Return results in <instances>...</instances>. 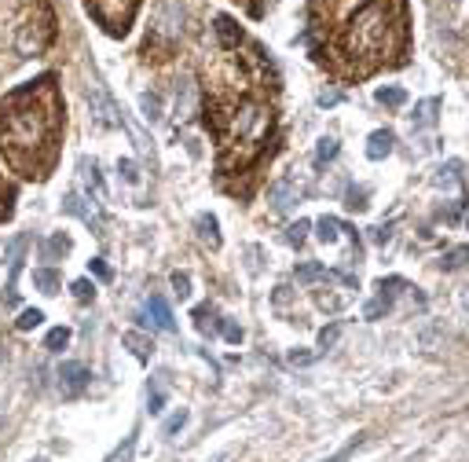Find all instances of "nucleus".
I'll list each match as a JSON object with an SVG mask.
<instances>
[{
	"label": "nucleus",
	"instance_id": "de8ad7c7",
	"mask_svg": "<svg viewBox=\"0 0 469 462\" xmlns=\"http://www.w3.org/2000/svg\"><path fill=\"white\" fill-rule=\"evenodd\" d=\"M242 4H250V0H242ZM250 8H253V4H250Z\"/></svg>",
	"mask_w": 469,
	"mask_h": 462
},
{
	"label": "nucleus",
	"instance_id": "c85d7f7f",
	"mask_svg": "<svg viewBox=\"0 0 469 462\" xmlns=\"http://www.w3.org/2000/svg\"><path fill=\"white\" fill-rule=\"evenodd\" d=\"M176 114H180V121L191 118V81H180V88H176Z\"/></svg>",
	"mask_w": 469,
	"mask_h": 462
},
{
	"label": "nucleus",
	"instance_id": "2eb2a0df",
	"mask_svg": "<svg viewBox=\"0 0 469 462\" xmlns=\"http://www.w3.org/2000/svg\"><path fill=\"white\" fill-rule=\"evenodd\" d=\"M125 348H132V356L136 360H151V353H154V345H151V338L147 334H140V330H125Z\"/></svg>",
	"mask_w": 469,
	"mask_h": 462
},
{
	"label": "nucleus",
	"instance_id": "f8f14e48",
	"mask_svg": "<svg viewBox=\"0 0 469 462\" xmlns=\"http://www.w3.org/2000/svg\"><path fill=\"white\" fill-rule=\"evenodd\" d=\"M315 235H319V243H322V246H334V243H341V238L352 235V231H348L337 217H322L319 224H315Z\"/></svg>",
	"mask_w": 469,
	"mask_h": 462
},
{
	"label": "nucleus",
	"instance_id": "6ab92c4d",
	"mask_svg": "<svg viewBox=\"0 0 469 462\" xmlns=\"http://www.w3.org/2000/svg\"><path fill=\"white\" fill-rule=\"evenodd\" d=\"M41 253H44V261L67 257V253H70V238H67V235H52V238H48V243L41 246Z\"/></svg>",
	"mask_w": 469,
	"mask_h": 462
},
{
	"label": "nucleus",
	"instance_id": "4468645a",
	"mask_svg": "<svg viewBox=\"0 0 469 462\" xmlns=\"http://www.w3.org/2000/svg\"><path fill=\"white\" fill-rule=\"evenodd\" d=\"M436 110H440V100H433V95H429V100H422L414 107L411 125H414V129H429V125H436Z\"/></svg>",
	"mask_w": 469,
	"mask_h": 462
},
{
	"label": "nucleus",
	"instance_id": "473e14b6",
	"mask_svg": "<svg viewBox=\"0 0 469 462\" xmlns=\"http://www.w3.org/2000/svg\"><path fill=\"white\" fill-rule=\"evenodd\" d=\"M70 290H74V297H77V301H81V305H88V301H92V297H95V286H92V283H88V279H77V283H74V286H70Z\"/></svg>",
	"mask_w": 469,
	"mask_h": 462
},
{
	"label": "nucleus",
	"instance_id": "393cba45",
	"mask_svg": "<svg viewBox=\"0 0 469 462\" xmlns=\"http://www.w3.org/2000/svg\"><path fill=\"white\" fill-rule=\"evenodd\" d=\"M26 243L29 238L26 235H19L15 243L8 246V268H11V283H15V276H19V261H22V250H26Z\"/></svg>",
	"mask_w": 469,
	"mask_h": 462
},
{
	"label": "nucleus",
	"instance_id": "7ed1b4c3",
	"mask_svg": "<svg viewBox=\"0 0 469 462\" xmlns=\"http://www.w3.org/2000/svg\"><path fill=\"white\" fill-rule=\"evenodd\" d=\"M209 125L220 140V172H238L264 154L275 129V110L264 100H231L213 107Z\"/></svg>",
	"mask_w": 469,
	"mask_h": 462
},
{
	"label": "nucleus",
	"instance_id": "f03ea898",
	"mask_svg": "<svg viewBox=\"0 0 469 462\" xmlns=\"http://www.w3.org/2000/svg\"><path fill=\"white\" fill-rule=\"evenodd\" d=\"M345 77H367L378 67H396L407 52V0H370L341 26L334 41Z\"/></svg>",
	"mask_w": 469,
	"mask_h": 462
},
{
	"label": "nucleus",
	"instance_id": "f704fd0d",
	"mask_svg": "<svg viewBox=\"0 0 469 462\" xmlns=\"http://www.w3.org/2000/svg\"><path fill=\"white\" fill-rule=\"evenodd\" d=\"M195 327H198L202 334H209V330H213V308H209V305L195 308Z\"/></svg>",
	"mask_w": 469,
	"mask_h": 462
},
{
	"label": "nucleus",
	"instance_id": "c9c22d12",
	"mask_svg": "<svg viewBox=\"0 0 469 462\" xmlns=\"http://www.w3.org/2000/svg\"><path fill=\"white\" fill-rule=\"evenodd\" d=\"M118 172L125 177V184H140V169H136L132 158H121V162H118Z\"/></svg>",
	"mask_w": 469,
	"mask_h": 462
},
{
	"label": "nucleus",
	"instance_id": "b1692460",
	"mask_svg": "<svg viewBox=\"0 0 469 462\" xmlns=\"http://www.w3.org/2000/svg\"><path fill=\"white\" fill-rule=\"evenodd\" d=\"M140 107H143V118H147V121H158L161 118V95L158 92H143L140 95Z\"/></svg>",
	"mask_w": 469,
	"mask_h": 462
},
{
	"label": "nucleus",
	"instance_id": "2f4dec72",
	"mask_svg": "<svg viewBox=\"0 0 469 462\" xmlns=\"http://www.w3.org/2000/svg\"><path fill=\"white\" fill-rule=\"evenodd\" d=\"M337 341H341V327H337V323H330V327L319 330V348H334Z\"/></svg>",
	"mask_w": 469,
	"mask_h": 462
},
{
	"label": "nucleus",
	"instance_id": "58836bf2",
	"mask_svg": "<svg viewBox=\"0 0 469 462\" xmlns=\"http://www.w3.org/2000/svg\"><path fill=\"white\" fill-rule=\"evenodd\" d=\"M81 177H85L88 191H95V195H100V172H95V162H92V165H88V162H81Z\"/></svg>",
	"mask_w": 469,
	"mask_h": 462
},
{
	"label": "nucleus",
	"instance_id": "dca6fc26",
	"mask_svg": "<svg viewBox=\"0 0 469 462\" xmlns=\"http://www.w3.org/2000/svg\"><path fill=\"white\" fill-rule=\"evenodd\" d=\"M88 103H92V114H95V121H100V125H114V114H118V110L110 107L100 92H88Z\"/></svg>",
	"mask_w": 469,
	"mask_h": 462
},
{
	"label": "nucleus",
	"instance_id": "cd10ccee",
	"mask_svg": "<svg viewBox=\"0 0 469 462\" xmlns=\"http://www.w3.org/2000/svg\"><path fill=\"white\" fill-rule=\"evenodd\" d=\"M67 341H70V330L67 327H55V330H48L44 348H48V353H59V348H67Z\"/></svg>",
	"mask_w": 469,
	"mask_h": 462
},
{
	"label": "nucleus",
	"instance_id": "39448f33",
	"mask_svg": "<svg viewBox=\"0 0 469 462\" xmlns=\"http://www.w3.org/2000/svg\"><path fill=\"white\" fill-rule=\"evenodd\" d=\"M180 29H184V8H180V0H161V4L154 8L151 29H147V55L169 59L176 41H180Z\"/></svg>",
	"mask_w": 469,
	"mask_h": 462
},
{
	"label": "nucleus",
	"instance_id": "9b49d317",
	"mask_svg": "<svg viewBox=\"0 0 469 462\" xmlns=\"http://www.w3.org/2000/svg\"><path fill=\"white\" fill-rule=\"evenodd\" d=\"M62 213H70V217H77V220H85V224H92V228H100V220H95V213L85 205V198L77 195V191H67L62 195Z\"/></svg>",
	"mask_w": 469,
	"mask_h": 462
},
{
	"label": "nucleus",
	"instance_id": "5701e85b",
	"mask_svg": "<svg viewBox=\"0 0 469 462\" xmlns=\"http://www.w3.org/2000/svg\"><path fill=\"white\" fill-rule=\"evenodd\" d=\"M330 272L322 268L319 261H304V264H297V283H315V279H327Z\"/></svg>",
	"mask_w": 469,
	"mask_h": 462
},
{
	"label": "nucleus",
	"instance_id": "a878e982",
	"mask_svg": "<svg viewBox=\"0 0 469 462\" xmlns=\"http://www.w3.org/2000/svg\"><path fill=\"white\" fill-rule=\"evenodd\" d=\"M367 195H370L367 187H348V191H345V210L363 213V210H367Z\"/></svg>",
	"mask_w": 469,
	"mask_h": 462
},
{
	"label": "nucleus",
	"instance_id": "4c0bfd02",
	"mask_svg": "<svg viewBox=\"0 0 469 462\" xmlns=\"http://www.w3.org/2000/svg\"><path fill=\"white\" fill-rule=\"evenodd\" d=\"M132 451H136V437H125V444H121V448L110 455L107 462H128V458H132Z\"/></svg>",
	"mask_w": 469,
	"mask_h": 462
},
{
	"label": "nucleus",
	"instance_id": "4be33fe9",
	"mask_svg": "<svg viewBox=\"0 0 469 462\" xmlns=\"http://www.w3.org/2000/svg\"><path fill=\"white\" fill-rule=\"evenodd\" d=\"M334 158H337V140H334V136H322V140H319V147H315V158H312L315 169H319V165H327V162H334Z\"/></svg>",
	"mask_w": 469,
	"mask_h": 462
},
{
	"label": "nucleus",
	"instance_id": "ddd939ff",
	"mask_svg": "<svg viewBox=\"0 0 469 462\" xmlns=\"http://www.w3.org/2000/svg\"><path fill=\"white\" fill-rule=\"evenodd\" d=\"M147 308H151V315H154V327H158V330H165V334L176 330L172 308H169V301H165V297H158V294H154V297L147 301Z\"/></svg>",
	"mask_w": 469,
	"mask_h": 462
},
{
	"label": "nucleus",
	"instance_id": "aec40b11",
	"mask_svg": "<svg viewBox=\"0 0 469 462\" xmlns=\"http://www.w3.org/2000/svg\"><path fill=\"white\" fill-rule=\"evenodd\" d=\"M34 286L41 294H55L59 290V272H55V268H37V272H34Z\"/></svg>",
	"mask_w": 469,
	"mask_h": 462
},
{
	"label": "nucleus",
	"instance_id": "c756f323",
	"mask_svg": "<svg viewBox=\"0 0 469 462\" xmlns=\"http://www.w3.org/2000/svg\"><path fill=\"white\" fill-rule=\"evenodd\" d=\"M308 228H312L308 220H297V224H290V228H286V243H290V246H301L304 238H308Z\"/></svg>",
	"mask_w": 469,
	"mask_h": 462
},
{
	"label": "nucleus",
	"instance_id": "20e7f679",
	"mask_svg": "<svg viewBox=\"0 0 469 462\" xmlns=\"http://www.w3.org/2000/svg\"><path fill=\"white\" fill-rule=\"evenodd\" d=\"M55 41V15L48 0H22L19 4V26H15V44L22 55H41Z\"/></svg>",
	"mask_w": 469,
	"mask_h": 462
},
{
	"label": "nucleus",
	"instance_id": "412c9836",
	"mask_svg": "<svg viewBox=\"0 0 469 462\" xmlns=\"http://www.w3.org/2000/svg\"><path fill=\"white\" fill-rule=\"evenodd\" d=\"M465 264H469V246H455V250H447V253H444V261H440L444 272H458V268H465Z\"/></svg>",
	"mask_w": 469,
	"mask_h": 462
},
{
	"label": "nucleus",
	"instance_id": "79ce46f5",
	"mask_svg": "<svg viewBox=\"0 0 469 462\" xmlns=\"http://www.w3.org/2000/svg\"><path fill=\"white\" fill-rule=\"evenodd\" d=\"M220 330H224V338H228L231 345H238V341H242V327H238V323L224 320V323H220Z\"/></svg>",
	"mask_w": 469,
	"mask_h": 462
},
{
	"label": "nucleus",
	"instance_id": "7c9ffc66",
	"mask_svg": "<svg viewBox=\"0 0 469 462\" xmlns=\"http://www.w3.org/2000/svg\"><path fill=\"white\" fill-rule=\"evenodd\" d=\"M41 320H44L41 308H26L19 320H15V327H19V330H34V327H41Z\"/></svg>",
	"mask_w": 469,
	"mask_h": 462
},
{
	"label": "nucleus",
	"instance_id": "bb28decb",
	"mask_svg": "<svg viewBox=\"0 0 469 462\" xmlns=\"http://www.w3.org/2000/svg\"><path fill=\"white\" fill-rule=\"evenodd\" d=\"M187 407H180V411H176V415H169L165 419V426H161V437H176V433H180V429L187 426Z\"/></svg>",
	"mask_w": 469,
	"mask_h": 462
},
{
	"label": "nucleus",
	"instance_id": "6e6552de",
	"mask_svg": "<svg viewBox=\"0 0 469 462\" xmlns=\"http://www.w3.org/2000/svg\"><path fill=\"white\" fill-rule=\"evenodd\" d=\"M301 198V184L294 180V177H286V180H279V184H271V191H268V202L275 205V210H290Z\"/></svg>",
	"mask_w": 469,
	"mask_h": 462
},
{
	"label": "nucleus",
	"instance_id": "a18cd8bd",
	"mask_svg": "<svg viewBox=\"0 0 469 462\" xmlns=\"http://www.w3.org/2000/svg\"><path fill=\"white\" fill-rule=\"evenodd\" d=\"M92 272H95V279H103V283L110 279V268H107V264H103L100 257H95V261H92Z\"/></svg>",
	"mask_w": 469,
	"mask_h": 462
},
{
	"label": "nucleus",
	"instance_id": "1a4fd4ad",
	"mask_svg": "<svg viewBox=\"0 0 469 462\" xmlns=\"http://www.w3.org/2000/svg\"><path fill=\"white\" fill-rule=\"evenodd\" d=\"M88 378H92V374H88L85 363H74V360H70V363H62V367H59V381H62V389H67L70 396L85 389Z\"/></svg>",
	"mask_w": 469,
	"mask_h": 462
},
{
	"label": "nucleus",
	"instance_id": "ea45409f",
	"mask_svg": "<svg viewBox=\"0 0 469 462\" xmlns=\"http://www.w3.org/2000/svg\"><path fill=\"white\" fill-rule=\"evenodd\" d=\"M360 444H363V437H352V440L345 444L341 451H337V455H330V458H322V462H345V458H348V455H352L355 448H360Z\"/></svg>",
	"mask_w": 469,
	"mask_h": 462
},
{
	"label": "nucleus",
	"instance_id": "423d86ee",
	"mask_svg": "<svg viewBox=\"0 0 469 462\" xmlns=\"http://www.w3.org/2000/svg\"><path fill=\"white\" fill-rule=\"evenodd\" d=\"M85 4L92 8L95 19L103 22L107 34H125L128 22H132V15H136L140 0H85Z\"/></svg>",
	"mask_w": 469,
	"mask_h": 462
},
{
	"label": "nucleus",
	"instance_id": "a19ab883",
	"mask_svg": "<svg viewBox=\"0 0 469 462\" xmlns=\"http://www.w3.org/2000/svg\"><path fill=\"white\" fill-rule=\"evenodd\" d=\"M161 411H165V389L154 386L151 389V415H161Z\"/></svg>",
	"mask_w": 469,
	"mask_h": 462
},
{
	"label": "nucleus",
	"instance_id": "0eeeda50",
	"mask_svg": "<svg viewBox=\"0 0 469 462\" xmlns=\"http://www.w3.org/2000/svg\"><path fill=\"white\" fill-rule=\"evenodd\" d=\"M396 286H403V279H381V283L374 286V290H378V297H374V301H370V305L363 308V315H367V320H381V315L393 308V294H396Z\"/></svg>",
	"mask_w": 469,
	"mask_h": 462
},
{
	"label": "nucleus",
	"instance_id": "c03bdc74",
	"mask_svg": "<svg viewBox=\"0 0 469 462\" xmlns=\"http://www.w3.org/2000/svg\"><path fill=\"white\" fill-rule=\"evenodd\" d=\"M337 103H341V92L337 88H322L319 92V107H337Z\"/></svg>",
	"mask_w": 469,
	"mask_h": 462
},
{
	"label": "nucleus",
	"instance_id": "e433bc0d",
	"mask_svg": "<svg viewBox=\"0 0 469 462\" xmlns=\"http://www.w3.org/2000/svg\"><path fill=\"white\" fill-rule=\"evenodd\" d=\"M172 290H176V297L184 301L191 294V276L187 272H172Z\"/></svg>",
	"mask_w": 469,
	"mask_h": 462
},
{
	"label": "nucleus",
	"instance_id": "37998d69",
	"mask_svg": "<svg viewBox=\"0 0 469 462\" xmlns=\"http://www.w3.org/2000/svg\"><path fill=\"white\" fill-rule=\"evenodd\" d=\"M315 356L308 353V348H294V353H290V363H294V367H308Z\"/></svg>",
	"mask_w": 469,
	"mask_h": 462
},
{
	"label": "nucleus",
	"instance_id": "72a5a7b5",
	"mask_svg": "<svg viewBox=\"0 0 469 462\" xmlns=\"http://www.w3.org/2000/svg\"><path fill=\"white\" fill-rule=\"evenodd\" d=\"M315 301H319V308L337 312V308H345V301H348V297H341V294H315Z\"/></svg>",
	"mask_w": 469,
	"mask_h": 462
},
{
	"label": "nucleus",
	"instance_id": "9d476101",
	"mask_svg": "<svg viewBox=\"0 0 469 462\" xmlns=\"http://www.w3.org/2000/svg\"><path fill=\"white\" fill-rule=\"evenodd\" d=\"M393 143H396V136H393L389 129L370 133V140H367V158H370V162H381V158H389V154H393Z\"/></svg>",
	"mask_w": 469,
	"mask_h": 462
},
{
	"label": "nucleus",
	"instance_id": "09e8293b",
	"mask_svg": "<svg viewBox=\"0 0 469 462\" xmlns=\"http://www.w3.org/2000/svg\"><path fill=\"white\" fill-rule=\"evenodd\" d=\"M34 462H44V458H34Z\"/></svg>",
	"mask_w": 469,
	"mask_h": 462
},
{
	"label": "nucleus",
	"instance_id": "a211bd4d",
	"mask_svg": "<svg viewBox=\"0 0 469 462\" xmlns=\"http://www.w3.org/2000/svg\"><path fill=\"white\" fill-rule=\"evenodd\" d=\"M374 100L381 103V107H389V110H400L403 103H407V92L403 88H396V85H385V88H378V95Z\"/></svg>",
	"mask_w": 469,
	"mask_h": 462
},
{
	"label": "nucleus",
	"instance_id": "f257e3e1",
	"mask_svg": "<svg viewBox=\"0 0 469 462\" xmlns=\"http://www.w3.org/2000/svg\"><path fill=\"white\" fill-rule=\"evenodd\" d=\"M62 133V103L55 77L29 81L26 88L11 92L0 110V147L15 172L22 177H44L55 158V143Z\"/></svg>",
	"mask_w": 469,
	"mask_h": 462
},
{
	"label": "nucleus",
	"instance_id": "f3484780",
	"mask_svg": "<svg viewBox=\"0 0 469 462\" xmlns=\"http://www.w3.org/2000/svg\"><path fill=\"white\" fill-rule=\"evenodd\" d=\"M195 228H198V235L205 238L209 246H220V231H217V217L213 213H198V220H195Z\"/></svg>",
	"mask_w": 469,
	"mask_h": 462
},
{
	"label": "nucleus",
	"instance_id": "49530a36",
	"mask_svg": "<svg viewBox=\"0 0 469 462\" xmlns=\"http://www.w3.org/2000/svg\"><path fill=\"white\" fill-rule=\"evenodd\" d=\"M370 238H374V243H381V246H385V243H389V238H393V231H389V228H374V231H370Z\"/></svg>",
	"mask_w": 469,
	"mask_h": 462
}]
</instances>
